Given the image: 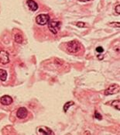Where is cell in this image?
<instances>
[{"label":"cell","instance_id":"6da1fadb","mask_svg":"<svg viewBox=\"0 0 120 135\" xmlns=\"http://www.w3.org/2000/svg\"><path fill=\"white\" fill-rule=\"evenodd\" d=\"M81 45L77 41H72L68 43L67 44V50L69 53L75 54L79 51Z\"/></svg>","mask_w":120,"mask_h":135},{"label":"cell","instance_id":"7a4b0ae2","mask_svg":"<svg viewBox=\"0 0 120 135\" xmlns=\"http://www.w3.org/2000/svg\"><path fill=\"white\" fill-rule=\"evenodd\" d=\"M48 29L52 34H57L61 29V23L56 20H52L50 22H48Z\"/></svg>","mask_w":120,"mask_h":135},{"label":"cell","instance_id":"3957f363","mask_svg":"<svg viewBox=\"0 0 120 135\" xmlns=\"http://www.w3.org/2000/svg\"><path fill=\"white\" fill-rule=\"evenodd\" d=\"M50 21V16L47 14H40L36 17V22L38 25H46Z\"/></svg>","mask_w":120,"mask_h":135},{"label":"cell","instance_id":"277c9868","mask_svg":"<svg viewBox=\"0 0 120 135\" xmlns=\"http://www.w3.org/2000/svg\"><path fill=\"white\" fill-rule=\"evenodd\" d=\"M119 92V86L117 84H112L109 86V87L105 91V95H114L118 93Z\"/></svg>","mask_w":120,"mask_h":135},{"label":"cell","instance_id":"5b68a950","mask_svg":"<svg viewBox=\"0 0 120 135\" xmlns=\"http://www.w3.org/2000/svg\"><path fill=\"white\" fill-rule=\"evenodd\" d=\"M0 61L3 65H5L9 62V54L5 50L0 51Z\"/></svg>","mask_w":120,"mask_h":135},{"label":"cell","instance_id":"8992f818","mask_svg":"<svg viewBox=\"0 0 120 135\" xmlns=\"http://www.w3.org/2000/svg\"><path fill=\"white\" fill-rule=\"evenodd\" d=\"M28 111L25 107H20L16 113V116L19 119H24L27 117Z\"/></svg>","mask_w":120,"mask_h":135},{"label":"cell","instance_id":"52a82bcc","mask_svg":"<svg viewBox=\"0 0 120 135\" xmlns=\"http://www.w3.org/2000/svg\"><path fill=\"white\" fill-rule=\"evenodd\" d=\"M0 102L2 105H4V106H7V105H10L12 102V99L11 96L9 95H3L1 99H0Z\"/></svg>","mask_w":120,"mask_h":135},{"label":"cell","instance_id":"ba28073f","mask_svg":"<svg viewBox=\"0 0 120 135\" xmlns=\"http://www.w3.org/2000/svg\"><path fill=\"white\" fill-rule=\"evenodd\" d=\"M26 4H27L29 9H30V10L34 11V12L37 11V9H38V5H37V3L35 1H34V0H27V1H26Z\"/></svg>","mask_w":120,"mask_h":135},{"label":"cell","instance_id":"9c48e42d","mask_svg":"<svg viewBox=\"0 0 120 135\" xmlns=\"http://www.w3.org/2000/svg\"><path fill=\"white\" fill-rule=\"evenodd\" d=\"M38 132L41 134L44 135H50V134H54V133L48 127H41L38 128Z\"/></svg>","mask_w":120,"mask_h":135},{"label":"cell","instance_id":"30bf717a","mask_svg":"<svg viewBox=\"0 0 120 135\" xmlns=\"http://www.w3.org/2000/svg\"><path fill=\"white\" fill-rule=\"evenodd\" d=\"M14 40H15V41L16 42V43H18V44H22V42H23V36L20 34H14Z\"/></svg>","mask_w":120,"mask_h":135},{"label":"cell","instance_id":"8fae6325","mask_svg":"<svg viewBox=\"0 0 120 135\" xmlns=\"http://www.w3.org/2000/svg\"><path fill=\"white\" fill-rule=\"evenodd\" d=\"M7 79V72L5 70L3 69H0V80L4 82Z\"/></svg>","mask_w":120,"mask_h":135},{"label":"cell","instance_id":"7c38bea8","mask_svg":"<svg viewBox=\"0 0 120 135\" xmlns=\"http://www.w3.org/2000/svg\"><path fill=\"white\" fill-rule=\"evenodd\" d=\"M74 104H75V102H74L73 101H69V102H66V103L64 104V112H67L68 110L69 109V107L71 106L74 105Z\"/></svg>","mask_w":120,"mask_h":135},{"label":"cell","instance_id":"4fadbf2b","mask_svg":"<svg viewBox=\"0 0 120 135\" xmlns=\"http://www.w3.org/2000/svg\"><path fill=\"white\" fill-rule=\"evenodd\" d=\"M112 106L113 107H115L116 109H117L118 110H120V101L119 100V99L113 101V102H112Z\"/></svg>","mask_w":120,"mask_h":135},{"label":"cell","instance_id":"5bb4252c","mask_svg":"<svg viewBox=\"0 0 120 135\" xmlns=\"http://www.w3.org/2000/svg\"><path fill=\"white\" fill-rule=\"evenodd\" d=\"M95 117L96 119H98V120H102V115H101L98 112H97V111H95Z\"/></svg>","mask_w":120,"mask_h":135},{"label":"cell","instance_id":"9a60e30c","mask_svg":"<svg viewBox=\"0 0 120 135\" xmlns=\"http://www.w3.org/2000/svg\"><path fill=\"white\" fill-rule=\"evenodd\" d=\"M77 27L83 28V27H86V24L84 23H82V22H78V23H77Z\"/></svg>","mask_w":120,"mask_h":135},{"label":"cell","instance_id":"2e32d148","mask_svg":"<svg viewBox=\"0 0 120 135\" xmlns=\"http://www.w3.org/2000/svg\"><path fill=\"white\" fill-rule=\"evenodd\" d=\"M96 51L98 52V53H102V52L104 51V49H103L102 47H98L96 48Z\"/></svg>","mask_w":120,"mask_h":135},{"label":"cell","instance_id":"e0dca14e","mask_svg":"<svg viewBox=\"0 0 120 135\" xmlns=\"http://www.w3.org/2000/svg\"><path fill=\"white\" fill-rule=\"evenodd\" d=\"M116 11L117 14H120V5H118L116 6Z\"/></svg>","mask_w":120,"mask_h":135},{"label":"cell","instance_id":"ac0fdd59","mask_svg":"<svg viewBox=\"0 0 120 135\" xmlns=\"http://www.w3.org/2000/svg\"><path fill=\"white\" fill-rule=\"evenodd\" d=\"M80 2H89V1H91V0H79Z\"/></svg>","mask_w":120,"mask_h":135},{"label":"cell","instance_id":"d6986e66","mask_svg":"<svg viewBox=\"0 0 120 135\" xmlns=\"http://www.w3.org/2000/svg\"><path fill=\"white\" fill-rule=\"evenodd\" d=\"M98 59H100V60L103 58V57H102V55H101V54H99V55L98 56Z\"/></svg>","mask_w":120,"mask_h":135}]
</instances>
